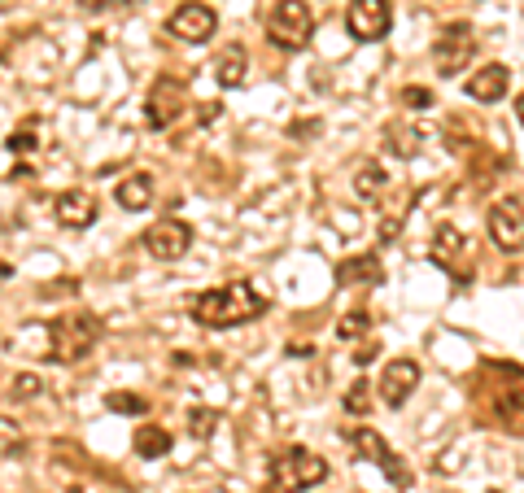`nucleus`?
Wrapping results in <instances>:
<instances>
[{"instance_id":"3","label":"nucleus","mask_w":524,"mask_h":493,"mask_svg":"<svg viewBox=\"0 0 524 493\" xmlns=\"http://www.w3.org/2000/svg\"><path fill=\"white\" fill-rule=\"evenodd\" d=\"M267 476L280 493H302V489H315V485H324L328 480V459H319L315 450L289 446L267 463Z\"/></svg>"},{"instance_id":"30","label":"nucleus","mask_w":524,"mask_h":493,"mask_svg":"<svg viewBox=\"0 0 524 493\" xmlns=\"http://www.w3.org/2000/svg\"><path fill=\"white\" fill-rule=\"evenodd\" d=\"M380 350H376V345H363V350L359 354H354V363H359V367H367V363H372V358H376Z\"/></svg>"},{"instance_id":"7","label":"nucleus","mask_w":524,"mask_h":493,"mask_svg":"<svg viewBox=\"0 0 524 493\" xmlns=\"http://www.w3.org/2000/svg\"><path fill=\"white\" fill-rule=\"evenodd\" d=\"M345 437H350V446H354V454H359V459L376 463L380 472H385V476H389L398 489H407V485H411V472H407V463H402L398 454H393V450L385 446V437H380L376 428H350V432H345Z\"/></svg>"},{"instance_id":"17","label":"nucleus","mask_w":524,"mask_h":493,"mask_svg":"<svg viewBox=\"0 0 524 493\" xmlns=\"http://www.w3.org/2000/svg\"><path fill=\"white\" fill-rule=\"evenodd\" d=\"M114 201H118V206H123V210H131V214L149 210V206H153V175H145V171L127 175L123 184L114 188Z\"/></svg>"},{"instance_id":"13","label":"nucleus","mask_w":524,"mask_h":493,"mask_svg":"<svg viewBox=\"0 0 524 493\" xmlns=\"http://www.w3.org/2000/svg\"><path fill=\"white\" fill-rule=\"evenodd\" d=\"M415 384H420V363H415V358H393L385 367V376H380V384H372V389H380V402H385L389 411H402V406L411 402Z\"/></svg>"},{"instance_id":"27","label":"nucleus","mask_w":524,"mask_h":493,"mask_svg":"<svg viewBox=\"0 0 524 493\" xmlns=\"http://www.w3.org/2000/svg\"><path fill=\"white\" fill-rule=\"evenodd\" d=\"M9 153H22V158H27V153H35L40 149V144H35V131L31 127H22V131H9Z\"/></svg>"},{"instance_id":"14","label":"nucleus","mask_w":524,"mask_h":493,"mask_svg":"<svg viewBox=\"0 0 524 493\" xmlns=\"http://www.w3.org/2000/svg\"><path fill=\"white\" fill-rule=\"evenodd\" d=\"M57 223L70 227V232H83V227H92L97 223V197H92L88 188H66L62 197H57Z\"/></svg>"},{"instance_id":"26","label":"nucleus","mask_w":524,"mask_h":493,"mask_svg":"<svg viewBox=\"0 0 524 493\" xmlns=\"http://www.w3.org/2000/svg\"><path fill=\"white\" fill-rule=\"evenodd\" d=\"M105 406L118 411V415H145L149 398H140V393H105Z\"/></svg>"},{"instance_id":"28","label":"nucleus","mask_w":524,"mask_h":493,"mask_svg":"<svg viewBox=\"0 0 524 493\" xmlns=\"http://www.w3.org/2000/svg\"><path fill=\"white\" fill-rule=\"evenodd\" d=\"M402 110H433V92L428 88H402Z\"/></svg>"},{"instance_id":"22","label":"nucleus","mask_w":524,"mask_h":493,"mask_svg":"<svg viewBox=\"0 0 524 493\" xmlns=\"http://www.w3.org/2000/svg\"><path fill=\"white\" fill-rule=\"evenodd\" d=\"M223 424V415L214 411V406H197V411H188V432H193L197 441H210L214 432H219Z\"/></svg>"},{"instance_id":"21","label":"nucleus","mask_w":524,"mask_h":493,"mask_svg":"<svg viewBox=\"0 0 524 493\" xmlns=\"http://www.w3.org/2000/svg\"><path fill=\"white\" fill-rule=\"evenodd\" d=\"M385 188H389V175H385V166H380V162H367V166H359V175H354V192H359V197L376 201Z\"/></svg>"},{"instance_id":"9","label":"nucleus","mask_w":524,"mask_h":493,"mask_svg":"<svg viewBox=\"0 0 524 493\" xmlns=\"http://www.w3.org/2000/svg\"><path fill=\"white\" fill-rule=\"evenodd\" d=\"M345 27L363 44L385 40L393 27V5L389 0H350V5H345Z\"/></svg>"},{"instance_id":"1","label":"nucleus","mask_w":524,"mask_h":493,"mask_svg":"<svg viewBox=\"0 0 524 493\" xmlns=\"http://www.w3.org/2000/svg\"><path fill=\"white\" fill-rule=\"evenodd\" d=\"M258 315H267V297H262L249 280H232L223 288H206V293L193 297V319L201 328H214V332L254 323Z\"/></svg>"},{"instance_id":"15","label":"nucleus","mask_w":524,"mask_h":493,"mask_svg":"<svg viewBox=\"0 0 524 493\" xmlns=\"http://www.w3.org/2000/svg\"><path fill=\"white\" fill-rule=\"evenodd\" d=\"M380 280H385V267L376 254H354L337 262V284L345 288H376Z\"/></svg>"},{"instance_id":"29","label":"nucleus","mask_w":524,"mask_h":493,"mask_svg":"<svg viewBox=\"0 0 524 493\" xmlns=\"http://www.w3.org/2000/svg\"><path fill=\"white\" fill-rule=\"evenodd\" d=\"M114 5H136V0H79V9H88V14H105Z\"/></svg>"},{"instance_id":"19","label":"nucleus","mask_w":524,"mask_h":493,"mask_svg":"<svg viewBox=\"0 0 524 493\" xmlns=\"http://www.w3.org/2000/svg\"><path fill=\"white\" fill-rule=\"evenodd\" d=\"M245 48L241 44H228L219 57H214V66H210V75L223 83V88H241V79H245Z\"/></svg>"},{"instance_id":"33","label":"nucleus","mask_w":524,"mask_h":493,"mask_svg":"<svg viewBox=\"0 0 524 493\" xmlns=\"http://www.w3.org/2000/svg\"><path fill=\"white\" fill-rule=\"evenodd\" d=\"M9 275H14V271H9V262H0V284H5Z\"/></svg>"},{"instance_id":"24","label":"nucleus","mask_w":524,"mask_h":493,"mask_svg":"<svg viewBox=\"0 0 524 493\" xmlns=\"http://www.w3.org/2000/svg\"><path fill=\"white\" fill-rule=\"evenodd\" d=\"M44 393V380L35 376V371H22V376H14V384H9V398L14 402H35Z\"/></svg>"},{"instance_id":"25","label":"nucleus","mask_w":524,"mask_h":493,"mask_svg":"<svg viewBox=\"0 0 524 493\" xmlns=\"http://www.w3.org/2000/svg\"><path fill=\"white\" fill-rule=\"evenodd\" d=\"M372 315H367V310H350V315H345L341 323H337V336H341V341H354V336H367V332H372Z\"/></svg>"},{"instance_id":"16","label":"nucleus","mask_w":524,"mask_h":493,"mask_svg":"<svg viewBox=\"0 0 524 493\" xmlns=\"http://www.w3.org/2000/svg\"><path fill=\"white\" fill-rule=\"evenodd\" d=\"M511 88V70L503 62H490V66H481L476 75L468 79V96L472 101H481V105H490V101H503Z\"/></svg>"},{"instance_id":"11","label":"nucleus","mask_w":524,"mask_h":493,"mask_svg":"<svg viewBox=\"0 0 524 493\" xmlns=\"http://www.w3.org/2000/svg\"><path fill=\"white\" fill-rule=\"evenodd\" d=\"M524 201H520V192H511V197L503 201H494L490 206V236H494V245L503 249V254H520V245H524Z\"/></svg>"},{"instance_id":"5","label":"nucleus","mask_w":524,"mask_h":493,"mask_svg":"<svg viewBox=\"0 0 524 493\" xmlns=\"http://www.w3.org/2000/svg\"><path fill=\"white\" fill-rule=\"evenodd\" d=\"M472 249H476L472 240L463 236L459 227H450V223H442V227L433 232V262H437V267H442L455 284H472V271H476V267H472Z\"/></svg>"},{"instance_id":"12","label":"nucleus","mask_w":524,"mask_h":493,"mask_svg":"<svg viewBox=\"0 0 524 493\" xmlns=\"http://www.w3.org/2000/svg\"><path fill=\"white\" fill-rule=\"evenodd\" d=\"M188 110V88H184V79H175V75H158V83L149 88V127H171L175 118H180Z\"/></svg>"},{"instance_id":"2","label":"nucleus","mask_w":524,"mask_h":493,"mask_svg":"<svg viewBox=\"0 0 524 493\" xmlns=\"http://www.w3.org/2000/svg\"><path fill=\"white\" fill-rule=\"evenodd\" d=\"M101 332H105V323L97 315H66V319H53V328H49V354L44 358H53V363H79V358H88L92 350H97V341H101Z\"/></svg>"},{"instance_id":"23","label":"nucleus","mask_w":524,"mask_h":493,"mask_svg":"<svg viewBox=\"0 0 524 493\" xmlns=\"http://www.w3.org/2000/svg\"><path fill=\"white\" fill-rule=\"evenodd\" d=\"M341 406H345V415H367V411H372V384H367V380H354L350 389H345Z\"/></svg>"},{"instance_id":"6","label":"nucleus","mask_w":524,"mask_h":493,"mask_svg":"<svg viewBox=\"0 0 524 493\" xmlns=\"http://www.w3.org/2000/svg\"><path fill=\"white\" fill-rule=\"evenodd\" d=\"M472 57H476V31H472V22H450V27L437 35V44H433V62L442 75H463V70L472 66Z\"/></svg>"},{"instance_id":"4","label":"nucleus","mask_w":524,"mask_h":493,"mask_svg":"<svg viewBox=\"0 0 524 493\" xmlns=\"http://www.w3.org/2000/svg\"><path fill=\"white\" fill-rule=\"evenodd\" d=\"M315 35V14L306 0H276L267 14V40L284 48V53H297V48H306Z\"/></svg>"},{"instance_id":"10","label":"nucleus","mask_w":524,"mask_h":493,"mask_svg":"<svg viewBox=\"0 0 524 493\" xmlns=\"http://www.w3.org/2000/svg\"><path fill=\"white\" fill-rule=\"evenodd\" d=\"M166 31H171L175 40H184V44H206L210 35L219 31V14H214L210 5H201V0H184V5L171 9Z\"/></svg>"},{"instance_id":"8","label":"nucleus","mask_w":524,"mask_h":493,"mask_svg":"<svg viewBox=\"0 0 524 493\" xmlns=\"http://www.w3.org/2000/svg\"><path fill=\"white\" fill-rule=\"evenodd\" d=\"M140 249H145L149 258H158V262H175V258H184L188 249H193V227H188L184 219H158L153 227H145Z\"/></svg>"},{"instance_id":"31","label":"nucleus","mask_w":524,"mask_h":493,"mask_svg":"<svg viewBox=\"0 0 524 493\" xmlns=\"http://www.w3.org/2000/svg\"><path fill=\"white\" fill-rule=\"evenodd\" d=\"M214 118H219V105L206 101V105H201V123H214Z\"/></svg>"},{"instance_id":"20","label":"nucleus","mask_w":524,"mask_h":493,"mask_svg":"<svg viewBox=\"0 0 524 493\" xmlns=\"http://www.w3.org/2000/svg\"><path fill=\"white\" fill-rule=\"evenodd\" d=\"M385 149L393 158H415V149H420V131L407 127V123H389L385 127Z\"/></svg>"},{"instance_id":"32","label":"nucleus","mask_w":524,"mask_h":493,"mask_svg":"<svg viewBox=\"0 0 524 493\" xmlns=\"http://www.w3.org/2000/svg\"><path fill=\"white\" fill-rule=\"evenodd\" d=\"M289 354H293V358H311L315 350H311V345H289Z\"/></svg>"},{"instance_id":"18","label":"nucleus","mask_w":524,"mask_h":493,"mask_svg":"<svg viewBox=\"0 0 524 493\" xmlns=\"http://www.w3.org/2000/svg\"><path fill=\"white\" fill-rule=\"evenodd\" d=\"M131 450H136V459H166L171 454V432L162 424H140L136 437H131Z\"/></svg>"}]
</instances>
